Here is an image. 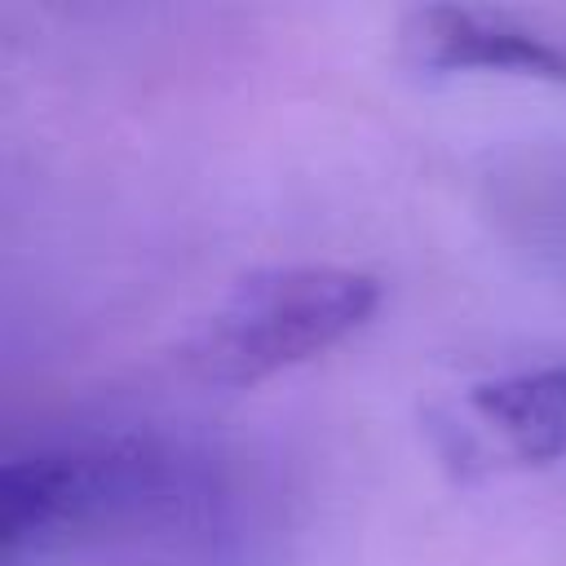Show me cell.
<instances>
[{
    "label": "cell",
    "instance_id": "6da1fadb",
    "mask_svg": "<svg viewBox=\"0 0 566 566\" xmlns=\"http://www.w3.org/2000/svg\"><path fill=\"white\" fill-rule=\"evenodd\" d=\"M186 500V469L146 438H93L13 455L0 469V553H49L133 531Z\"/></svg>",
    "mask_w": 566,
    "mask_h": 566
},
{
    "label": "cell",
    "instance_id": "3957f363",
    "mask_svg": "<svg viewBox=\"0 0 566 566\" xmlns=\"http://www.w3.org/2000/svg\"><path fill=\"white\" fill-rule=\"evenodd\" d=\"M402 49L424 71H491L566 88V44L509 13L429 4L407 18Z\"/></svg>",
    "mask_w": 566,
    "mask_h": 566
},
{
    "label": "cell",
    "instance_id": "277c9868",
    "mask_svg": "<svg viewBox=\"0 0 566 566\" xmlns=\"http://www.w3.org/2000/svg\"><path fill=\"white\" fill-rule=\"evenodd\" d=\"M469 411L513 460H566V363L482 380L469 389Z\"/></svg>",
    "mask_w": 566,
    "mask_h": 566
},
{
    "label": "cell",
    "instance_id": "7a4b0ae2",
    "mask_svg": "<svg viewBox=\"0 0 566 566\" xmlns=\"http://www.w3.org/2000/svg\"><path fill=\"white\" fill-rule=\"evenodd\" d=\"M380 305V283L349 265H270L230 287L190 345L217 385L270 380L358 332Z\"/></svg>",
    "mask_w": 566,
    "mask_h": 566
}]
</instances>
